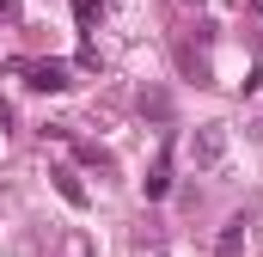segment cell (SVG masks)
<instances>
[{
    "instance_id": "9",
    "label": "cell",
    "mask_w": 263,
    "mask_h": 257,
    "mask_svg": "<svg viewBox=\"0 0 263 257\" xmlns=\"http://www.w3.org/2000/svg\"><path fill=\"white\" fill-rule=\"evenodd\" d=\"M257 6H263V0H257Z\"/></svg>"
},
{
    "instance_id": "5",
    "label": "cell",
    "mask_w": 263,
    "mask_h": 257,
    "mask_svg": "<svg viewBox=\"0 0 263 257\" xmlns=\"http://www.w3.org/2000/svg\"><path fill=\"white\" fill-rule=\"evenodd\" d=\"M49 178H55V190H62V202H67V208H86V184H80L67 166H62V172H49Z\"/></svg>"
},
{
    "instance_id": "1",
    "label": "cell",
    "mask_w": 263,
    "mask_h": 257,
    "mask_svg": "<svg viewBox=\"0 0 263 257\" xmlns=\"http://www.w3.org/2000/svg\"><path fill=\"white\" fill-rule=\"evenodd\" d=\"M6 67H12L31 92H67V86H73V67L67 62H6Z\"/></svg>"
},
{
    "instance_id": "8",
    "label": "cell",
    "mask_w": 263,
    "mask_h": 257,
    "mask_svg": "<svg viewBox=\"0 0 263 257\" xmlns=\"http://www.w3.org/2000/svg\"><path fill=\"white\" fill-rule=\"evenodd\" d=\"M190 6H202V0H190Z\"/></svg>"
},
{
    "instance_id": "6",
    "label": "cell",
    "mask_w": 263,
    "mask_h": 257,
    "mask_svg": "<svg viewBox=\"0 0 263 257\" xmlns=\"http://www.w3.org/2000/svg\"><path fill=\"white\" fill-rule=\"evenodd\" d=\"M67 141H73V135H67ZM73 153H80L86 166H98V172H110V166H117V159H110V153H104L98 141H73Z\"/></svg>"
},
{
    "instance_id": "7",
    "label": "cell",
    "mask_w": 263,
    "mask_h": 257,
    "mask_svg": "<svg viewBox=\"0 0 263 257\" xmlns=\"http://www.w3.org/2000/svg\"><path fill=\"white\" fill-rule=\"evenodd\" d=\"M73 25L92 37V31H98V0H73Z\"/></svg>"
},
{
    "instance_id": "2",
    "label": "cell",
    "mask_w": 263,
    "mask_h": 257,
    "mask_svg": "<svg viewBox=\"0 0 263 257\" xmlns=\"http://www.w3.org/2000/svg\"><path fill=\"white\" fill-rule=\"evenodd\" d=\"M190 153H196V166H220V153H227V128L208 123V128L196 135V147H190Z\"/></svg>"
},
{
    "instance_id": "3",
    "label": "cell",
    "mask_w": 263,
    "mask_h": 257,
    "mask_svg": "<svg viewBox=\"0 0 263 257\" xmlns=\"http://www.w3.org/2000/svg\"><path fill=\"white\" fill-rule=\"evenodd\" d=\"M141 190H147V202H159V196L172 190V147H159V159H153V172L141 178Z\"/></svg>"
},
{
    "instance_id": "4",
    "label": "cell",
    "mask_w": 263,
    "mask_h": 257,
    "mask_svg": "<svg viewBox=\"0 0 263 257\" xmlns=\"http://www.w3.org/2000/svg\"><path fill=\"white\" fill-rule=\"evenodd\" d=\"M214 257H245V214H233L214 239Z\"/></svg>"
}]
</instances>
